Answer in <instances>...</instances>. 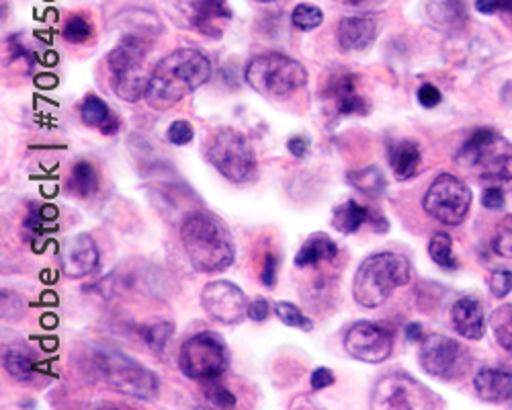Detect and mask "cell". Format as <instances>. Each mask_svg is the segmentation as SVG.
<instances>
[{
    "label": "cell",
    "instance_id": "cell-1",
    "mask_svg": "<svg viewBox=\"0 0 512 410\" xmlns=\"http://www.w3.org/2000/svg\"><path fill=\"white\" fill-rule=\"evenodd\" d=\"M211 78L209 58L193 48H181L164 56L150 72L146 101L164 111L183 101L189 93L201 89Z\"/></svg>",
    "mask_w": 512,
    "mask_h": 410
},
{
    "label": "cell",
    "instance_id": "cell-2",
    "mask_svg": "<svg viewBox=\"0 0 512 410\" xmlns=\"http://www.w3.org/2000/svg\"><path fill=\"white\" fill-rule=\"evenodd\" d=\"M183 249L199 273H220L236 259L234 240L226 224L211 212H193L181 226Z\"/></svg>",
    "mask_w": 512,
    "mask_h": 410
},
{
    "label": "cell",
    "instance_id": "cell-3",
    "mask_svg": "<svg viewBox=\"0 0 512 410\" xmlns=\"http://www.w3.org/2000/svg\"><path fill=\"white\" fill-rule=\"evenodd\" d=\"M459 167L474 171L490 185L512 189V144L492 128L476 130L455 154Z\"/></svg>",
    "mask_w": 512,
    "mask_h": 410
},
{
    "label": "cell",
    "instance_id": "cell-4",
    "mask_svg": "<svg viewBox=\"0 0 512 410\" xmlns=\"http://www.w3.org/2000/svg\"><path fill=\"white\" fill-rule=\"evenodd\" d=\"M412 277V269L406 257L398 253H375L367 257L353 281L355 302L363 308H379L398 287L406 285Z\"/></svg>",
    "mask_w": 512,
    "mask_h": 410
},
{
    "label": "cell",
    "instance_id": "cell-5",
    "mask_svg": "<svg viewBox=\"0 0 512 410\" xmlns=\"http://www.w3.org/2000/svg\"><path fill=\"white\" fill-rule=\"evenodd\" d=\"M95 367L101 380L117 390L119 394L132 396L138 400H152L158 396V376L148 367L140 365L130 355L113 347H101L95 353Z\"/></svg>",
    "mask_w": 512,
    "mask_h": 410
},
{
    "label": "cell",
    "instance_id": "cell-6",
    "mask_svg": "<svg viewBox=\"0 0 512 410\" xmlns=\"http://www.w3.org/2000/svg\"><path fill=\"white\" fill-rule=\"evenodd\" d=\"M246 82L261 95L267 97H287L306 87L308 70L297 60L269 52L254 56L246 66Z\"/></svg>",
    "mask_w": 512,
    "mask_h": 410
},
{
    "label": "cell",
    "instance_id": "cell-7",
    "mask_svg": "<svg viewBox=\"0 0 512 410\" xmlns=\"http://www.w3.org/2000/svg\"><path fill=\"white\" fill-rule=\"evenodd\" d=\"M230 363L228 349L213 333H199L187 339L179 353L181 372L191 380H216Z\"/></svg>",
    "mask_w": 512,
    "mask_h": 410
},
{
    "label": "cell",
    "instance_id": "cell-8",
    "mask_svg": "<svg viewBox=\"0 0 512 410\" xmlns=\"http://www.w3.org/2000/svg\"><path fill=\"white\" fill-rule=\"evenodd\" d=\"M207 160L213 164V169L232 183L248 181L256 167L248 140L232 128H224L211 138L207 146Z\"/></svg>",
    "mask_w": 512,
    "mask_h": 410
},
{
    "label": "cell",
    "instance_id": "cell-9",
    "mask_svg": "<svg viewBox=\"0 0 512 410\" xmlns=\"http://www.w3.org/2000/svg\"><path fill=\"white\" fill-rule=\"evenodd\" d=\"M424 212L445 226H459L472 205V191L455 175L443 173L439 175L431 187L426 189Z\"/></svg>",
    "mask_w": 512,
    "mask_h": 410
},
{
    "label": "cell",
    "instance_id": "cell-10",
    "mask_svg": "<svg viewBox=\"0 0 512 410\" xmlns=\"http://www.w3.org/2000/svg\"><path fill=\"white\" fill-rule=\"evenodd\" d=\"M435 404L429 388L400 372L379 378L371 396V406L375 410H422L433 408Z\"/></svg>",
    "mask_w": 512,
    "mask_h": 410
},
{
    "label": "cell",
    "instance_id": "cell-11",
    "mask_svg": "<svg viewBox=\"0 0 512 410\" xmlns=\"http://www.w3.org/2000/svg\"><path fill=\"white\" fill-rule=\"evenodd\" d=\"M164 5L179 25L209 37H222L224 25L232 19L226 0H164Z\"/></svg>",
    "mask_w": 512,
    "mask_h": 410
},
{
    "label": "cell",
    "instance_id": "cell-12",
    "mask_svg": "<svg viewBox=\"0 0 512 410\" xmlns=\"http://www.w3.org/2000/svg\"><path fill=\"white\" fill-rule=\"evenodd\" d=\"M418 361L426 374L439 380H457L469 369L465 349L445 335H426L420 341Z\"/></svg>",
    "mask_w": 512,
    "mask_h": 410
},
{
    "label": "cell",
    "instance_id": "cell-13",
    "mask_svg": "<svg viewBox=\"0 0 512 410\" xmlns=\"http://www.w3.org/2000/svg\"><path fill=\"white\" fill-rule=\"evenodd\" d=\"M347 353L363 363H381L386 361L394 351V337L375 322L359 320L345 335Z\"/></svg>",
    "mask_w": 512,
    "mask_h": 410
},
{
    "label": "cell",
    "instance_id": "cell-14",
    "mask_svg": "<svg viewBox=\"0 0 512 410\" xmlns=\"http://www.w3.org/2000/svg\"><path fill=\"white\" fill-rule=\"evenodd\" d=\"M203 310L222 324H236L246 316L248 302L244 292L232 281H211L201 292Z\"/></svg>",
    "mask_w": 512,
    "mask_h": 410
},
{
    "label": "cell",
    "instance_id": "cell-15",
    "mask_svg": "<svg viewBox=\"0 0 512 410\" xmlns=\"http://www.w3.org/2000/svg\"><path fill=\"white\" fill-rule=\"evenodd\" d=\"M60 267L66 277H87L99 267V249L91 234L80 232L70 236L60 249Z\"/></svg>",
    "mask_w": 512,
    "mask_h": 410
},
{
    "label": "cell",
    "instance_id": "cell-16",
    "mask_svg": "<svg viewBox=\"0 0 512 410\" xmlns=\"http://www.w3.org/2000/svg\"><path fill=\"white\" fill-rule=\"evenodd\" d=\"M377 19L373 15H357V17H345L338 23V46L345 52H361L373 46L377 39Z\"/></svg>",
    "mask_w": 512,
    "mask_h": 410
},
{
    "label": "cell",
    "instance_id": "cell-17",
    "mask_svg": "<svg viewBox=\"0 0 512 410\" xmlns=\"http://www.w3.org/2000/svg\"><path fill=\"white\" fill-rule=\"evenodd\" d=\"M371 224L375 228V232H388V220L379 216L377 212L365 208L359 201L349 199L345 203H340L338 208L334 210L332 216V226L343 232V234H355L361 226Z\"/></svg>",
    "mask_w": 512,
    "mask_h": 410
},
{
    "label": "cell",
    "instance_id": "cell-18",
    "mask_svg": "<svg viewBox=\"0 0 512 410\" xmlns=\"http://www.w3.org/2000/svg\"><path fill=\"white\" fill-rule=\"evenodd\" d=\"M326 99L338 115H365L369 111L367 101L355 93V76L349 72H340L328 82Z\"/></svg>",
    "mask_w": 512,
    "mask_h": 410
},
{
    "label": "cell",
    "instance_id": "cell-19",
    "mask_svg": "<svg viewBox=\"0 0 512 410\" xmlns=\"http://www.w3.org/2000/svg\"><path fill=\"white\" fill-rule=\"evenodd\" d=\"M451 322L463 339L480 341L486 335L484 308L476 298H459L451 308Z\"/></svg>",
    "mask_w": 512,
    "mask_h": 410
},
{
    "label": "cell",
    "instance_id": "cell-20",
    "mask_svg": "<svg viewBox=\"0 0 512 410\" xmlns=\"http://www.w3.org/2000/svg\"><path fill=\"white\" fill-rule=\"evenodd\" d=\"M426 21L439 31H457L467 23L465 0H429L426 3Z\"/></svg>",
    "mask_w": 512,
    "mask_h": 410
},
{
    "label": "cell",
    "instance_id": "cell-21",
    "mask_svg": "<svg viewBox=\"0 0 512 410\" xmlns=\"http://www.w3.org/2000/svg\"><path fill=\"white\" fill-rule=\"evenodd\" d=\"M476 392L486 402H506L512 398V372L502 367H484L474 380Z\"/></svg>",
    "mask_w": 512,
    "mask_h": 410
},
{
    "label": "cell",
    "instance_id": "cell-22",
    "mask_svg": "<svg viewBox=\"0 0 512 410\" xmlns=\"http://www.w3.org/2000/svg\"><path fill=\"white\" fill-rule=\"evenodd\" d=\"M148 85H150V74L146 72V66L111 72L113 93L127 103H136L140 99H146Z\"/></svg>",
    "mask_w": 512,
    "mask_h": 410
},
{
    "label": "cell",
    "instance_id": "cell-23",
    "mask_svg": "<svg viewBox=\"0 0 512 410\" xmlns=\"http://www.w3.org/2000/svg\"><path fill=\"white\" fill-rule=\"evenodd\" d=\"M146 56H148L146 41L138 35H125L107 56V66L111 72L144 66Z\"/></svg>",
    "mask_w": 512,
    "mask_h": 410
},
{
    "label": "cell",
    "instance_id": "cell-24",
    "mask_svg": "<svg viewBox=\"0 0 512 410\" xmlns=\"http://www.w3.org/2000/svg\"><path fill=\"white\" fill-rule=\"evenodd\" d=\"M338 255V246L336 242L324 234V232H316L312 234L304 244L302 249L297 251L295 255V267H312L318 265L320 261H334Z\"/></svg>",
    "mask_w": 512,
    "mask_h": 410
},
{
    "label": "cell",
    "instance_id": "cell-25",
    "mask_svg": "<svg viewBox=\"0 0 512 410\" xmlns=\"http://www.w3.org/2000/svg\"><path fill=\"white\" fill-rule=\"evenodd\" d=\"M390 167L400 181L412 179L420 169V148L412 140H402L390 146L388 150Z\"/></svg>",
    "mask_w": 512,
    "mask_h": 410
},
{
    "label": "cell",
    "instance_id": "cell-26",
    "mask_svg": "<svg viewBox=\"0 0 512 410\" xmlns=\"http://www.w3.org/2000/svg\"><path fill=\"white\" fill-rule=\"evenodd\" d=\"M80 117L89 128H99L105 136L119 130V119L111 113L109 105L97 95H89L80 105Z\"/></svg>",
    "mask_w": 512,
    "mask_h": 410
},
{
    "label": "cell",
    "instance_id": "cell-27",
    "mask_svg": "<svg viewBox=\"0 0 512 410\" xmlns=\"http://www.w3.org/2000/svg\"><path fill=\"white\" fill-rule=\"evenodd\" d=\"M68 189L78 197H91L99 189V173L95 164L89 160H80L72 167Z\"/></svg>",
    "mask_w": 512,
    "mask_h": 410
},
{
    "label": "cell",
    "instance_id": "cell-28",
    "mask_svg": "<svg viewBox=\"0 0 512 410\" xmlns=\"http://www.w3.org/2000/svg\"><path fill=\"white\" fill-rule=\"evenodd\" d=\"M347 179L357 191L371 195V197H379L383 191H386V177H383V173L377 167H365V169L351 171L347 175Z\"/></svg>",
    "mask_w": 512,
    "mask_h": 410
},
{
    "label": "cell",
    "instance_id": "cell-29",
    "mask_svg": "<svg viewBox=\"0 0 512 410\" xmlns=\"http://www.w3.org/2000/svg\"><path fill=\"white\" fill-rule=\"evenodd\" d=\"M3 365L7 369V374L13 376L19 382H29L35 372V357L25 349H9L5 351Z\"/></svg>",
    "mask_w": 512,
    "mask_h": 410
},
{
    "label": "cell",
    "instance_id": "cell-30",
    "mask_svg": "<svg viewBox=\"0 0 512 410\" xmlns=\"http://www.w3.org/2000/svg\"><path fill=\"white\" fill-rule=\"evenodd\" d=\"M490 324L498 345L512 357V304L496 308L490 316Z\"/></svg>",
    "mask_w": 512,
    "mask_h": 410
},
{
    "label": "cell",
    "instance_id": "cell-31",
    "mask_svg": "<svg viewBox=\"0 0 512 410\" xmlns=\"http://www.w3.org/2000/svg\"><path fill=\"white\" fill-rule=\"evenodd\" d=\"M431 259L445 271L457 269V259L453 257V238L447 232H437L429 242Z\"/></svg>",
    "mask_w": 512,
    "mask_h": 410
},
{
    "label": "cell",
    "instance_id": "cell-32",
    "mask_svg": "<svg viewBox=\"0 0 512 410\" xmlns=\"http://www.w3.org/2000/svg\"><path fill=\"white\" fill-rule=\"evenodd\" d=\"M173 333H175V326H173V324L166 322V320H156V322L144 326L142 337H144L146 345H148L152 351L162 353V351L168 347L170 339H173Z\"/></svg>",
    "mask_w": 512,
    "mask_h": 410
},
{
    "label": "cell",
    "instance_id": "cell-33",
    "mask_svg": "<svg viewBox=\"0 0 512 410\" xmlns=\"http://www.w3.org/2000/svg\"><path fill=\"white\" fill-rule=\"evenodd\" d=\"M275 316L283 324H287L291 328H300V331H306V333H310L314 328V322L291 302H277L275 304Z\"/></svg>",
    "mask_w": 512,
    "mask_h": 410
},
{
    "label": "cell",
    "instance_id": "cell-34",
    "mask_svg": "<svg viewBox=\"0 0 512 410\" xmlns=\"http://www.w3.org/2000/svg\"><path fill=\"white\" fill-rule=\"evenodd\" d=\"M291 23L302 31H314L324 23V13L316 5L302 3L291 11Z\"/></svg>",
    "mask_w": 512,
    "mask_h": 410
},
{
    "label": "cell",
    "instance_id": "cell-35",
    "mask_svg": "<svg viewBox=\"0 0 512 410\" xmlns=\"http://www.w3.org/2000/svg\"><path fill=\"white\" fill-rule=\"evenodd\" d=\"M62 37L70 41V44H84V41H89L93 37V25L84 17L74 15L66 21L62 29Z\"/></svg>",
    "mask_w": 512,
    "mask_h": 410
},
{
    "label": "cell",
    "instance_id": "cell-36",
    "mask_svg": "<svg viewBox=\"0 0 512 410\" xmlns=\"http://www.w3.org/2000/svg\"><path fill=\"white\" fill-rule=\"evenodd\" d=\"M203 394H205V398H207L211 404H216V406H220V408H232V406H236V396H234L224 384H220L218 378H216V380H207V384H205V388H203Z\"/></svg>",
    "mask_w": 512,
    "mask_h": 410
},
{
    "label": "cell",
    "instance_id": "cell-37",
    "mask_svg": "<svg viewBox=\"0 0 512 410\" xmlns=\"http://www.w3.org/2000/svg\"><path fill=\"white\" fill-rule=\"evenodd\" d=\"M166 138H168L170 144H175V146H187L189 142H193L195 132H193V126H191L189 121L179 119V121L170 123V128L166 132Z\"/></svg>",
    "mask_w": 512,
    "mask_h": 410
},
{
    "label": "cell",
    "instance_id": "cell-38",
    "mask_svg": "<svg viewBox=\"0 0 512 410\" xmlns=\"http://www.w3.org/2000/svg\"><path fill=\"white\" fill-rule=\"evenodd\" d=\"M492 249L496 255L504 257V259H512V220L510 224H504L498 234L494 236L492 242Z\"/></svg>",
    "mask_w": 512,
    "mask_h": 410
},
{
    "label": "cell",
    "instance_id": "cell-39",
    "mask_svg": "<svg viewBox=\"0 0 512 410\" xmlns=\"http://www.w3.org/2000/svg\"><path fill=\"white\" fill-rule=\"evenodd\" d=\"M490 290L496 298H504L512 292V271H494L490 277Z\"/></svg>",
    "mask_w": 512,
    "mask_h": 410
},
{
    "label": "cell",
    "instance_id": "cell-40",
    "mask_svg": "<svg viewBox=\"0 0 512 410\" xmlns=\"http://www.w3.org/2000/svg\"><path fill=\"white\" fill-rule=\"evenodd\" d=\"M418 103L422 105V107H426V109H433V107H437L439 103H441V99H443V95H441V91L435 87V85H429V82H424V85L418 89Z\"/></svg>",
    "mask_w": 512,
    "mask_h": 410
},
{
    "label": "cell",
    "instance_id": "cell-41",
    "mask_svg": "<svg viewBox=\"0 0 512 410\" xmlns=\"http://www.w3.org/2000/svg\"><path fill=\"white\" fill-rule=\"evenodd\" d=\"M246 316H248L252 322H265V320L271 316V306H269L267 300L256 298L254 302L248 304Z\"/></svg>",
    "mask_w": 512,
    "mask_h": 410
},
{
    "label": "cell",
    "instance_id": "cell-42",
    "mask_svg": "<svg viewBox=\"0 0 512 410\" xmlns=\"http://www.w3.org/2000/svg\"><path fill=\"white\" fill-rule=\"evenodd\" d=\"M482 203H484V208H488V210L504 208V191H502V187L500 185H490L484 191V195H482Z\"/></svg>",
    "mask_w": 512,
    "mask_h": 410
},
{
    "label": "cell",
    "instance_id": "cell-43",
    "mask_svg": "<svg viewBox=\"0 0 512 410\" xmlns=\"http://www.w3.org/2000/svg\"><path fill=\"white\" fill-rule=\"evenodd\" d=\"M336 382V378H334V374L330 372L328 367H318V369H314V374H312V378H310V384H312V390H324V388H330L332 384Z\"/></svg>",
    "mask_w": 512,
    "mask_h": 410
},
{
    "label": "cell",
    "instance_id": "cell-44",
    "mask_svg": "<svg viewBox=\"0 0 512 410\" xmlns=\"http://www.w3.org/2000/svg\"><path fill=\"white\" fill-rule=\"evenodd\" d=\"M261 281L267 287H273L277 281V257L273 253L265 255V263H263V271H261Z\"/></svg>",
    "mask_w": 512,
    "mask_h": 410
},
{
    "label": "cell",
    "instance_id": "cell-45",
    "mask_svg": "<svg viewBox=\"0 0 512 410\" xmlns=\"http://www.w3.org/2000/svg\"><path fill=\"white\" fill-rule=\"evenodd\" d=\"M287 150L295 156V158H304L310 152V140L306 136H293L287 140Z\"/></svg>",
    "mask_w": 512,
    "mask_h": 410
},
{
    "label": "cell",
    "instance_id": "cell-46",
    "mask_svg": "<svg viewBox=\"0 0 512 410\" xmlns=\"http://www.w3.org/2000/svg\"><path fill=\"white\" fill-rule=\"evenodd\" d=\"M500 3L502 0H476V9L482 15H494L500 11Z\"/></svg>",
    "mask_w": 512,
    "mask_h": 410
},
{
    "label": "cell",
    "instance_id": "cell-47",
    "mask_svg": "<svg viewBox=\"0 0 512 410\" xmlns=\"http://www.w3.org/2000/svg\"><path fill=\"white\" fill-rule=\"evenodd\" d=\"M406 337H408V341H414V343L422 341L424 339L422 337V326L420 324H408L406 326Z\"/></svg>",
    "mask_w": 512,
    "mask_h": 410
},
{
    "label": "cell",
    "instance_id": "cell-48",
    "mask_svg": "<svg viewBox=\"0 0 512 410\" xmlns=\"http://www.w3.org/2000/svg\"><path fill=\"white\" fill-rule=\"evenodd\" d=\"M500 11L512 17V0H502V3H500Z\"/></svg>",
    "mask_w": 512,
    "mask_h": 410
},
{
    "label": "cell",
    "instance_id": "cell-49",
    "mask_svg": "<svg viewBox=\"0 0 512 410\" xmlns=\"http://www.w3.org/2000/svg\"><path fill=\"white\" fill-rule=\"evenodd\" d=\"M349 5H361V3H365V0H347Z\"/></svg>",
    "mask_w": 512,
    "mask_h": 410
},
{
    "label": "cell",
    "instance_id": "cell-50",
    "mask_svg": "<svg viewBox=\"0 0 512 410\" xmlns=\"http://www.w3.org/2000/svg\"><path fill=\"white\" fill-rule=\"evenodd\" d=\"M256 3H275V0H256Z\"/></svg>",
    "mask_w": 512,
    "mask_h": 410
}]
</instances>
